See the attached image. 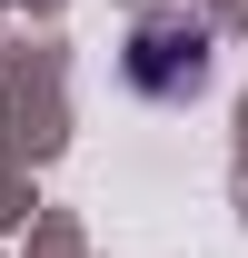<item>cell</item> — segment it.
I'll list each match as a JSON object with an SVG mask.
<instances>
[{"instance_id": "cell-1", "label": "cell", "mask_w": 248, "mask_h": 258, "mask_svg": "<svg viewBox=\"0 0 248 258\" xmlns=\"http://www.w3.org/2000/svg\"><path fill=\"white\" fill-rule=\"evenodd\" d=\"M129 80H139L149 99H189L199 80H209V30L179 20V10L139 20V30H129Z\"/></svg>"}]
</instances>
